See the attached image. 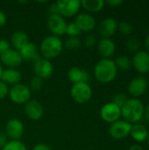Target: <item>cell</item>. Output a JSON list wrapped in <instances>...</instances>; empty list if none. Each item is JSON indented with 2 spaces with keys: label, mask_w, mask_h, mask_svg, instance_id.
<instances>
[{
  "label": "cell",
  "mask_w": 149,
  "mask_h": 150,
  "mask_svg": "<svg viewBox=\"0 0 149 150\" xmlns=\"http://www.w3.org/2000/svg\"><path fill=\"white\" fill-rule=\"evenodd\" d=\"M144 116H145L146 120L148 121V123L149 124V104L146 106V108L144 110Z\"/></svg>",
  "instance_id": "60d3db41"
},
{
  "label": "cell",
  "mask_w": 149,
  "mask_h": 150,
  "mask_svg": "<svg viewBox=\"0 0 149 150\" xmlns=\"http://www.w3.org/2000/svg\"><path fill=\"white\" fill-rule=\"evenodd\" d=\"M132 64L133 68L141 74L149 72V54L145 50H141L135 53L133 57Z\"/></svg>",
  "instance_id": "5bb4252c"
},
{
  "label": "cell",
  "mask_w": 149,
  "mask_h": 150,
  "mask_svg": "<svg viewBox=\"0 0 149 150\" xmlns=\"http://www.w3.org/2000/svg\"><path fill=\"white\" fill-rule=\"evenodd\" d=\"M148 130L145 126L141 124H135L132 126L130 134L134 141L138 142H142L146 141L148 137Z\"/></svg>",
  "instance_id": "603a6c76"
},
{
  "label": "cell",
  "mask_w": 149,
  "mask_h": 150,
  "mask_svg": "<svg viewBox=\"0 0 149 150\" xmlns=\"http://www.w3.org/2000/svg\"><path fill=\"white\" fill-rule=\"evenodd\" d=\"M18 52L20 54L23 61H29V62H32L34 63L35 62L41 59V55H40V53L38 47H36L35 44H33L32 42H30V41L25 47H23Z\"/></svg>",
  "instance_id": "ac0fdd59"
},
{
  "label": "cell",
  "mask_w": 149,
  "mask_h": 150,
  "mask_svg": "<svg viewBox=\"0 0 149 150\" xmlns=\"http://www.w3.org/2000/svg\"><path fill=\"white\" fill-rule=\"evenodd\" d=\"M63 49V42L60 37L49 35L42 40L39 51L44 59L53 60L58 57Z\"/></svg>",
  "instance_id": "7a4b0ae2"
},
{
  "label": "cell",
  "mask_w": 149,
  "mask_h": 150,
  "mask_svg": "<svg viewBox=\"0 0 149 150\" xmlns=\"http://www.w3.org/2000/svg\"><path fill=\"white\" fill-rule=\"evenodd\" d=\"M11 44L7 40L1 39L0 40V54H3L6 51H8L11 47Z\"/></svg>",
  "instance_id": "e575fe53"
},
{
  "label": "cell",
  "mask_w": 149,
  "mask_h": 150,
  "mask_svg": "<svg viewBox=\"0 0 149 150\" xmlns=\"http://www.w3.org/2000/svg\"><path fill=\"white\" fill-rule=\"evenodd\" d=\"M8 142V137L5 133L0 131V149H2Z\"/></svg>",
  "instance_id": "d590c367"
},
{
  "label": "cell",
  "mask_w": 149,
  "mask_h": 150,
  "mask_svg": "<svg viewBox=\"0 0 149 150\" xmlns=\"http://www.w3.org/2000/svg\"><path fill=\"white\" fill-rule=\"evenodd\" d=\"M58 14L63 18H70L77 15L82 5L79 0H59L56 3Z\"/></svg>",
  "instance_id": "8992f818"
},
{
  "label": "cell",
  "mask_w": 149,
  "mask_h": 150,
  "mask_svg": "<svg viewBox=\"0 0 149 150\" xmlns=\"http://www.w3.org/2000/svg\"><path fill=\"white\" fill-rule=\"evenodd\" d=\"M48 11H49V15L50 14H58V10H57V6H56L55 3L49 6Z\"/></svg>",
  "instance_id": "ab89813d"
},
{
  "label": "cell",
  "mask_w": 149,
  "mask_h": 150,
  "mask_svg": "<svg viewBox=\"0 0 149 150\" xmlns=\"http://www.w3.org/2000/svg\"><path fill=\"white\" fill-rule=\"evenodd\" d=\"M82 41L78 37H68L65 42V47L68 50H76L81 47Z\"/></svg>",
  "instance_id": "484cf974"
},
{
  "label": "cell",
  "mask_w": 149,
  "mask_h": 150,
  "mask_svg": "<svg viewBox=\"0 0 149 150\" xmlns=\"http://www.w3.org/2000/svg\"><path fill=\"white\" fill-rule=\"evenodd\" d=\"M5 134L11 141H19L24 134V124L18 119H11L5 125Z\"/></svg>",
  "instance_id": "30bf717a"
},
{
  "label": "cell",
  "mask_w": 149,
  "mask_h": 150,
  "mask_svg": "<svg viewBox=\"0 0 149 150\" xmlns=\"http://www.w3.org/2000/svg\"><path fill=\"white\" fill-rule=\"evenodd\" d=\"M90 77V76L89 72L79 67H72L68 71V78L71 83H73V84L78 83H88Z\"/></svg>",
  "instance_id": "d6986e66"
},
{
  "label": "cell",
  "mask_w": 149,
  "mask_h": 150,
  "mask_svg": "<svg viewBox=\"0 0 149 150\" xmlns=\"http://www.w3.org/2000/svg\"><path fill=\"white\" fill-rule=\"evenodd\" d=\"M144 45H145V48H146V52H148L149 54V34L146 37L145 39V42H144Z\"/></svg>",
  "instance_id": "b9f144b4"
},
{
  "label": "cell",
  "mask_w": 149,
  "mask_h": 150,
  "mask_svg": "<svg viewBox=\"0 0 149 150\" xmlns=\"http://www.w3.org/2000/svg\"><path fill=\"white\" fill-rule=\"evenodd\" d=\"M147 141H148V145H149V131H148V137H147Z\"/></svg>",
  "instance_id": "f6af8a7d"
},
{
  "label": "cell",
  "mask_w": 149,
  "mask_h": 150,
  "mask_svg": "<svg viewBox=\"0 0 149 150\" xmlns=\"http://www.w3.org/2000/svg\"><path fill=\"white\" fill-rule=\"evenodd\" d=\"M0 62L8 67V69H16L20 66L23 59L18 50L10 48L3 54H0Z\"/></svg>",
  "instance_id": "7c38bea8"
},
{
  "label": "cell",
  "mask_w": 149,
  "mask_h": 150,
  "mask_svg": "<svg viewBox=\"0 0 149 150\" xmlns=\"http://www.w3.org/2000/svg\"><path fill=\"white\" fill-rule=\"evenodd\" d=\"M100 116L104 121L112 124L119 120L121 117V108L112 102L106 103L101 107Z\"/></svg>",
  "instance_id": "ba28073f"
},
{
  "label": "cell",
  "mask_w": 149,
  "mask_h": 150,
  "mask_svg": "<svg viewBox=\"0 0 149 150\" xmlns=\"http://www.w3.org/2000/svg\"><path fill=\"white\" fill-rule=\"evenodd\" d=\"M28 42L29 37L27 33L24 31H16L12 33L11 37V44L13 47V49L18 51H19Z\"/></svg>",
  "instance_id": "7402d4cb"
},
{
  "label": "cell",
  "mask_w": 149,
  "mask_h": 150,
  "mask_svg": "<svg viewBox=\"0 0 149 150\" xmlns=\"http://www.w3.org/2000/svg\"><path fill=\"white\" fill-rule=\"evenodd\" d=\"M127 98H126V96L125 95V94H123V93H118V94H116L114 97H113V98H112V103H114L115 105H117L118 106H119L120 108L125 105V103L127 101Z\"/></svg>",
  "instance_id": "1f68e13d"
},
{
  "label": "cell",
  "mask_w": 149,
  "mask_h": 150,
  "mask_svg": "<svg viewBox=\"0 0 149 150\" xmlns=\"http://www.w3.org/2000/svg\"><path fill=\"white\" fill-rule=\"evenodd\" d=\"M118 75V69L115 62L112 59H101L94 68L95 78L103 83L112 82Z\"/></svg>",
  "instance_id": "6da1fadb"
},
{
  "label": "cell",
  "mask_w": 149,
  "mask_h": 150,
  "mask_svg": "<svg viewBox=\"0 0 149 150\" xmlns=\"http://www.w3.org/2000/svg\"><path fill=\"white\" fill-rule=\"evenodd\" d=\"M126 47L131 52H138V49L140 47V41L136 38H130L126 41Z\"/></svg>",
  "instance_id": "f546056e"
},
{
  "label": "cell",
  "mask_w": 149,
  "mask_h": 150,
  "mask_svg": "<svg viewBox=\"0 0 149 150\" xmlns=\"http://www.w3.org/2000/svg\"><path fill=\"white\" fill-rule=\"evenodd\" d=\"M75 23L78 25L82 33H90L93 31L97 25L95 18L88 12H82L77 14L76 17Z\"/></svg>",
  "instance_id": "9a60e30c"
},
{
  "label": "cell",
  "mask_w": 149,
  "mask_h": 150,
  "mask_svg": "<svg viewBox=\"0 0 149 150\" xmlns=\"http://www.w3.org/2000/svg\"><path fill=\"white\" fill-rule=\"evenodd\" d=\"M3 68H2V65H1V63H0V78H1V75H2V73H3Z\"/></svg>",
  "instance_id": "ee69618b"
},
{
  "label": "cell",
  "mask_w": 149,
  "mask_h": 150,
  "mask_svg": "<svg viewBox=\"0 0 149 150\" xmlns=\"http://www.w3.org/2000/svg\"><path fill=\"white\" fill-rule=\"evenodd\" d=\"M43 87V80L40 77L34 76L32 78L30 82V90H32L34 91H40Z\"/></svg>",
  "instance_id": "4dcf8cb0"
},
{
  "label": "cell",
  "mask_w": 149,
  "mask_h": 150,
  "mask_svg": "<svg viewBox=\"0 0 149 150\" xmlns=\"http://www.w3.org/2000/svg\"><path fill=\"white\" fill-rule=\"evenodd\" d=\"M32 150H52L51 148L47 145V144H44V143H39L37 145H35L33 147Z\"/></svg>",
  "instance_id": "74e56055"
},
{
  "label": "cell",
  "mask_w": 149,
  "mask_h": 150,
  "mask_svg": "<svg viewBox=\"0 0 149 150\" xmlns=\"http://www.w3.org/2000/svg\"><path fill=\"white\" fill-rule=\"evenodd\" d=\"M105 4L104 0H83L81 1L82 7L87 11L88 13L98 12L100 11Z\"/></svg>",
  "instance_id": "cb8c5ba5"
},
{
  "label": "cell",
  "mask_w": 149,
  "mask_h": 150,
  "mask_svg": "<svg viewBox=\"0 0 149 150\" xmlns=\"http://www.w3.org/2000/svg\"><path fill=\"white\" fill-rule=\"evenodd\" d=\"M70 95L77 104H85L92 98V89L88 83H75L71 87Z\"/></svg>",
  "instance_id": "5b68a950"
},
{
  "label": "cell",
  "mask_w": 149,
  "mask_h": 150,
  "mask_svg": "<svg viewBox=\"0 0 149 150\" xmlns=\"http://www.w3.org/2000/svg\"><path fill=\"white\" fill-rule=\"evenodd\" d=\"M116 50V45L112 39H102L97 44V52L103 59H110Z\"/></svg>",
  "instance_id": "ffe728a7"
},
{
  "label": "cell",
  "mask_w": 149,
  "mask_h": 150,
  "mask_svg": "<svg viewBox=\"0 0 149 150\" xmlns=\"http://www.w3.org/2000/svg\"><path fill=\"white\" fill-rule=\"evenodd\" d=\"M33 72L35 76L43 79L49 78L54 72V66L49 60L41 58L33 63Z\"/></svg>",
  "instance_id": "8fae6325"
},
{
  "label": "cell",
  "mask_w": 149,
  "mask_h": 150,
  "mask_svg": "<svg viewBox=\"0 0 149 150\" xmlns=\"http://www.w3.org/2000/svg\"><path fill=\"white\" fill-rule=\"evenodd\" d=\"M106 4L110 5L111 7H119L120 4H123L122 0H108L106 1Z\"/></svg>",
  "instance_id": "8d00e7d4"
},
{
  "label": "cell",
  "mask_w": 149,
  "mask_h": 150,
  "mask_svg": "<svg viewBox=\"0 0 149 150\" xmlns=\"http://www.w3.org/2000/svg\"><path fill=\"white\" fill-rule=\"evenodd\" d=\"M145 107L138 98H128L121 107V116L130 124L139 122L144 116Z\"/></svg>",
  "instance_id": "3957f363"
},
{
  "label": "cell",
  "mask_w": 149,
  "mask_h": 150,
  "mask_svg": "<svg viewBox=\"0 0 149 150\" xmlns=\"http://www.w3.org/2000/svg\"><path fill=\"white\" fill-rule=\"evenodd\" d=\"M2 150H27L25 145L20 141H10Z\"/></svg>",
  "instance_id": "4316f807"
},
{
  "label": "cell",
  "mask_w": 149,
  "mask_h": 150,
  "mask_svg": "<svg viewBox=\"0 0 149 150\" xmlns=\"http://www.w3.org/2000/svg\"><path fill=\"white\" fill-rule=\"evenodd\" d=\"M118 30L124 35H130L133 33V25L126 21H122L118 25Z\"/></svg>",
  "instance_id": "f1b7e54d"
},
{
  "label": "cell",
  "mask_w": 149,
  "mask_h": 150,
  "mask_svg": "<svg viewBox=\"0 0 149 150\" xmlns=\"http://www.w3.org/2000/svg\"><path fill=\"white\" fill-rule=\"evenodd\" d=\"M148 83L147 79L142 76H138L133 78L128 84L127 91L131 96L133 98H138L144 95L148 91Z\"/></svg>",
  "instance_id": "4fadbf2b"
},
{
  "label": "cell",
  "mask_w": 149,
  "mask_h": 150,
  "mask_svg": "<svg viewBox=\"0 0 149 150\" xmlns=\"http://www.w3.org/2000/svg\"><path fill=\"white\" fill-rule=\"evenodd\" d=\"M132 129V124L126 120H118L111 124L109 128L110 135L115 140H121L127 137Z\"/></svg>",
  "instance_id": "9c48e42d"
},
{
  "label": "cell",
  "mask_w": 149,
  "mask_h": 150,
  "mask_svg": "<svg viewBox=\"0 0 149 150\" xmlns=\"http://www.w3.org/2000/svg\"><path fill=\"white\" fill-rule=\"evenodd\" d=\"M115 64L118 69H120L122 71H127L132 66V62L127 56L121 55L117 58V60L115 61Z\"/></svg>",
  "instance_id": "d4e9b609"
},
{
  "label": "cell",
  "mask_w": 149,
  "mask_h": 150,
  "mask_svg": "<svg viewBox=\"0 0 149 150\" xmlns=\"http://www.w3.org/2000/svg\"><path fill=\"white\" fill-rule=\"evenodd\" d=\"M119 23L113 18H106L98 25V33L103 39H111L118 30Z\"/></svg>",
  "instance_id": "2e32d148"
},
{
  "label": "cell",
  "mask_w": 149,
  "mask_h": 150,
  "mask_svg": "<svg viewBox=\"0 0 149 150\" xmlns=\"http://www.w3.org/2000/svg\"><path fill=\"white\" fill-rule=\"evenodd\" d=\"M9 97L10 99L17 105L26 104L32 96V91L30 88L24 83H18L13 85L9 90Z\"/></svg>",
  "instance_id": "277c9868"
},
{
  "label": "cell",
  "mask_w": 149,
  "mask_h": 150,
  "mask_svg": "<svg viewBox=\"0 0 149 150\" xmlns=\"http://www.w3.org/2000/svg\"><path fill=\"white\" fill-rule=\"evenodd\" d=\"M83 43L87 47H93L97 44V38L93 34H89L85 37Z\"/></svg>",
  "instance_id": "d6a6232c"
},
{
  "label": "cell",
  "mask_w": 149,
  "mask_h": 150,
  "mask_svg": "<svg viewBox=\"0 0 149 150\" xmlns=\"http://www.w3.org/2000/svg\"><path fill=\"white\" fill-rule=\"evenodd\" d=\"M67 22L63 17L59 14H50L48 15L47 20V25L48 30L54 36H61L66 33Z\"/></svg>",
  "instance_id": "52a82bcc"
},
{
  "label": "cell",
  "mask_w": 149,
  "mask_h": 150,
  "mask_svg": "<svg viewBox=\"0 0 149 150\" xmlns=\"http://www.w3.org/2000/svg\"><path fill=\"white\" fill-rule=\"evenodd\" d=\"M129 150H143L141 149V146H139L138 144H135V145H133V146H131L130 147V149Z\"/></svg>",
  "instance_id": "7bdbcfd3"
},
{
  "label": "cell",
  "mask_w": 149,
  "mask_h": 150,
  "mask_svg": "<svg viewBox=\"0 0 149 150\" xmlns=\"http://www.w3.org/2000/svg\"><path fill=\"white\" fill-rule=\"evenodd\" d=\"M0 80L7 85L11 84L13 86L20 83L21 73L16 69H6L3 70Z\"/></svg>",
  "instance_id": "44dd1931"
},
{
  "label": "cell",
  "mask_w": 149,
  "mask_h": 150,
  "mask_svg": "<svg viewBox=\"0 0 149 150\" xmlns=\"http://www.w3.org/2000/svg\"><path fill=\"white\" fill-rule=\"evenodd\" d=\"M66 33L69 37H78L82 33V31L80 30V28L75 22H72L67 25Z\"/></svg>",
  "instance_id": "83f0119b"
},
{
  "label": "cell",
  "mask_w": 149,
  "mask_h": 150,
  "mask_svg": "<svg viewBox=\"0 0 149 150\" xmlns=\"http://www.w3.org/2000/svg\"><path fill=\"white\" fill-rule=\"evenodd\" d=\"M25 112L30 120H39L44 114V107L38 100L30 99L25 105Z\"/></svg>",
  "instance_id": "e0dca14e"
},
{
  "label": "cell",
  "mask_w": 149,
  "mask_h": 150,
  "mask_svg": "<svg viewBox=\"0 0 149 150\" xmlns=\"http://www.w3.org/2000/svg\"><path fill=\"white\" fill-rule=\"evenodd\" d=\"M9 90L10 89L8 88V85L0 80V99H4L8 96Z\"/></svg>",
  "instance_id": "836d02e7"
},
{
  "label": "cell",
  "mask_w": 149,
  "mask_h": 150,
  "mask_svg": "<svg viewBox=\"0 0 149 150\" xmlns=\"http://www.w3.org/2000/svg\"><path fill=\"white\" fill-rule=\"evenodd\" d=\"M6 21H7V18H6L5 13L0 10V28L3 27L6 24Z\"/></svg>",
  "instance_id": "f35d334b"
}]
</instances>
